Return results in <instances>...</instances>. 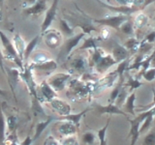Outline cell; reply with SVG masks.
I'll use <instances>...</instances> for the list:
<instances>
[{
    "mask_svg": "<svg viewBox=\"0 0 155 145\" xmlns=\"http://www.w3.org/2000/svg\"><path fill=\"white\" fill-rule=\"evenodd\" d=\"M94 50H95L92 53L91 56V63L95 67L96 71L100 72V74H103L108 69H110V67H113L114 65L118 63L114 59L113 55H104L103 51L99 50V48H94Z\"/></svg>",
    "mask_w": 155,
    "mask_h": 145,
    "instance_id": "1",
    "label": "cell"
},
{
    "mask_svg": "<svg viewBox=\"0 0 155 145\" xmlns=\"http://www.w3.org/2000/svg\"><path fill=\"white\" fill-rule=\"evenodd\" d=\"M0 40H1V44L3 46V55L5 59L11 61L16 64L19 70H23L24 64L21 60V58L18 57V54L16 50V48L14 47V44L9 40V38L3 31L0 30Z\"/></svg>",
    "mask_w": 155,
    "mask_h": 145,
    "instance_id": "2",
    "label": "cell"
},
{
    "mask_svg": "<svg viewBox=\"0 0 155 145\" xmlns=\"http://www.w3.org/2000/svg\"><path fill=\"white\" fill-rule=\"evenodd\" d=\"M88 83V82H87ZM86 82L80 81L79 79H71L69 81V91L68 94L72 93L76 98H84L92 92V88Z\"/></svg>",
    "mask_w": 155,
    "mask_h": 145,
    "instance_id": "3",
    "label": "cell"
},
{
    "mask_svg": "<svg viewBox=\"0 0 155 145\" xmlns=\"http://www.w3.org/2000/svg\"><path fill=\"white\" fill-rule=\"evenodd\" d=\"M70 80H71V75L64 74V72L54 74L47 79L48 83L52 87V89L55 92H60L62 90H64V88L69 83Z\"/></svg>",
    "mask_w": 155,
    "mask_h": 145,
    "instance_id": "4",
    "label": "cell"
},
{
    "mask_svg": "<svg viewBox=\"0 0 155 145\" xmlns=\"http://www.w3.org/2000/svg\"><path fill=\"white\" fill-rule=\"evenodd\" d=\"M38 97L41 103L46 102L48 104L51 100L57 98V92L52 89V87L48 83L47 80H43L38 86Z\"/></svg>",
    "mask_w": 155,
    "mask_h": 145,
    "instance_id": "5",
    "label": "cell"
},
{
    "mask_svg": "<svg viewBox=\"0 0 155 145\" xmlns=\"http://www.w3.org/2000/svg\"><path fill=\"white\" fill-rule=\"evenodd\" d=\"M48 105L51 106L54 112L57 113L58 116H66L68 114H70L72 111L71 105L66 101L61 100L59 98H55L51 100V102H48Z\"/></svg>",
    "mask_w": 155,
    "mask_h": 145,
    "instance_id": "6",
    "label": "cell"
},
{
    "mask_svg": "<svg viewBox=\"0 0 155 145\" xmlns=\"http://www.w3.org/2000/svg\"><path fill=\"white\" fill-rule=\"evenodd\" d=\"M84 35H85V33L81 32L80 34H78L77 36L71 37L70 39H68V40L65 42L64 45H63V47L61 48V51L59 52V55H58V58H61V57L64 58V57L69 56L71 51L74 50L78 45H79L80 41L84 37Z\"/></svg>",
    "mask_w": 155,
    "mask_h": 145,
    "instance_id": "7",
    "label": "cell"
},
{
    "mask_svg": "<svg viewBox=\"0 0 155 145\" xmlns=\"http://www.w3.org/2000/svg\"><path fill=\"white\" fill-rule=\"evenodd\" d=\"M94 108L95 110L98 112L99 114H118V115H122L124 116L125 118H127L128 120L130 119L128 114L125 112L124 110H122L120 108V106L116 105L115 104H110L109 103L107 105H99V104H95L94 105Z\"/></svg>",
    "mask_w": 155,
    "mask_h": 145,
    "instance_id": "8",
    "label": "cell"
},
{
    "mask_svg": "<svg viewBox=\"0 0 155 145\" xmlns=\"http://www.w3.org/2000/svg\"><path fill=\"white\" fill-rule=\"evenodd\" d=\"M55 127H56L57 134L62 138L66 137H70V135H76L78 130H79L75 124L69 122V121H59L55 125Z\"/></svg>",
    "mask_w": 155,
    "mask_h": 145,
    "instance_id": "9",
    "label": "cell"
},
{
    "mask_svg": "<svg viewBox=\"0 0 155 145\" xmlns=\"http://www.w3.org/2000/svg\"><path fill=\"white\" fill-rule=\"evenodd\" d=\"M57 5H58V0H53L51 6L47 10L45 19H44V21L41 25V33L43 35L48 30V28H50V26L51 25L53 19L55 18L56 11H57Z\"/></svg>",
    "mask_w": 155,
    "mask_h": 145,
    "instance_id": "10",
    "label": "cell"
},
{
    "mask_svg": "<svg viewBox=\"0 0 155 145\" xmlns=\"http://www.w3.org/2000/svg\"><path fill=\"white\" fill-rule=\"evenodd\" d=\"M5 71H6V76L8 79V82L10 85V88L12 90V93L15 100H16V94H15V91H16L18 82L21 79V71L17 68H10V67H5Z\"/></svg>",
    "mask_w": 155,
    "mask_h": 145,
    "instance_id": "11",
    "label": "cell"
},
{
    "mask_svg": "<svg viewBox=\"0 0 155 145\" xmlns=\"http://www.w3.org/2000/svg\"><path fill=\"white\" fill-rule=\"evenodd\" d=\"M45 12H47V0H37L33 6L22 10V14L25 17L40 16Z\"/></svg>",
    "mask_w": 155,
    "mask_h": 145,
    "instance_id": "12",
    "label": "cell"
},
{
    "mask_svg": "<svg viewBox=\"0 0 155 145\" xmlns=\"http://www.w3.org/2000/svg\"><path fill=\"white\" fill-rule=\"evenodd\" d=\"M127 18L128 17L123 16V14H119L117 17H113L107 19H95L94 21L97 23H102V24H105V25L114 27L116 30H118V29H120V25L127 21Z\"/></svg>",
    "mask_w": 155,
    "mask_h": 145,
    "instance_id": "13",
    "label": "cell"
},
{
    "mask_svg": "<svg viewBox=\"0 0 155 145\" xmlns=\"http://www.w3.org/2000/svg\"><path fill=\"white\" fill-rule=\"evenodd\" d=\"M89 110H91V108L84 109L79 113H70L66 116H58V117H56V121H69V122H72L73 124H75L78 129H80L81 118L84 117Z\"/></svg>",
    "mask_w": 155,
    "mask_h": 145,
    "instance_id": "14",
    "label": "cell"
},
{
    "mask_svg": "<svg viewBox=\"0 0 155 145\" xmlns=\"http://www.w3.org/2000/svg\"><path fill=\"white\" fill-rule=\"evenodd\" d=\"M45 42L48 47L55 48L60 46L61 36L59 33L54 30H48L45 33Z\"/></svg>",
    "mask_w": 155,
    "mask_h": 145,
    "instance_id": "15",
    "label": "cell"
},
{
    "mask_svg": "<svg viewBox=\"0 0 155 145\" xmlns=\"http://www.w3.org/2000/svg\"><path fill=\"white\" fill-rule=\"evenodd\" d=\"M129 122L131 125L130 128V133H129V137H131V144L130 145H135L137 143L138 139L140 137V125H142L143 122H140V120H138L136 117H134L133 119H129Z\"/></svg>",
    "mask_w": 155,
    "mask_h": 145,
    "instance_id": "16",
    "label": "cell"
},
{
    "mask_svg": "<svg viewBox=\"0 0 155 145\" xmlns=\"http://www.w3.org/2000/svg\"><path fill=\"white\" fill-rule=\"evenodd\" d=\"M30 67L32 68V70L34 71H39V72H51L54 71L57 68V63L54 60H48L46 62L43 63H39V64H34V63H30Z\"/></svg>",
    "mask_w": 155,
    "mask_h": 145,
    "instance_id": "17",
    "label": "cell"
},
{
    "mask_svg": "<svg viewBox=\"0 0 155 145\" xmlns=\"http://www.w3.org/2000/svg\"><path fill=\"white\" fill-rule=\"evenodd\" d=\"M52 121H56V117L51 115V116H48V119L46 121H42V122L37 123L36 128H35V134H34L33 137H32L33 142L41 137V134L44 133V130L47 129V127L52 122Z\"/></svg>",
    "mask_w": 155,
    "mask_h": 145,
    "instance_id": "18",
    "label": "cell"
},
{
    "mask_svg": "<svg viewBox=\"0 0 155 145\" xmlns=\"http://www.w3.org/2000/svg\"><path fill=\"white\" fill-rule=\"evenodd\" d=\"M135 101H136V92L133 91L131 92V94L127 97L125 103L123 105L124 106V111L126 113L130 115H133L134 117L136 116V105H135Z\"/></svg>",
    "mask_w": 155,
    "mask_h": 145,
    "instance_id": "19",
    "label": "cell"
},
{
    "mask_svg": "<svg viewBox=\"0 0 155 145\" xmlns=\"http://www.w3.org/2000/svg\"><path fill=\"white\" fill-rule=\"evenodd\" d=\"M13 44H14V47L18 52V57L21 58V60L23 62L24 51H25V47H26L23 39L19 36L18 34H16V35L13 37Z\"/></svg>",
    "mask_w": 155,
    "mask_h": 145,
    "instance_id": "20",
    "label": "cell"
},
{
    "mask_svg": "<svg viewBox=\"0 0 155 145\" xmlns=\"http://www.w3.org/2000/svg\"><path fill=\"white\" fill-rule=\"evenodd\" d=\"M7 134V123L4 116V111L2 106L0 105V145H3L6 140Z\"/></svg>",
    "mask_w": 155,
    "mask_h": 145,
    "instance_id": "21",
    "label": "cell"
},
{
    "mask_svg": "<svg viewBox=\"0 0 155 145\" xmlns=\"http://www.w3.org/2000/svg\"><path fill=\"white\" fill-rule=\"evenodd\" d=\"M40 40V36L37 35L34 37L32 40L29 42L27 45H26V47H25V51H24V57H23V62H26L28 61L29 58L31 57V55L33 54L34 52V48L36 47V46L38 45V42Z\"/></svg>",
    "mask_w": 155,
    "mask_h": 145,
    "instance_id": "22",
    "label": "cell"
},
{
    "mask_svg": "<svg viewBox=\"0 0 155 145\" xmlns=\"http://www.w3.org/2000/svg\"><path fill=\"white\" fill-rule=\"evenodd\" d=\"M71 67L80 74L84 72L86 70V61L82 56H78L72 60Z\"/></svg>",
    "mask_w": 155,
    "mask_h": 145,
    "instance_id": "23",
    "label": "cell"
},
{
    "mask_svg": "<svg viewBox=\"0 0 155 145\" xmlns=\"http://www.w3.org/2000/svg\"><path fill=\"white\" fill-rule=\"evenodd\" d=\"M113 56L114 59L117 61L118 63H120L121 61H123L125 59H127V56H128V51H127V48L124 47H121L118 46L116 47L114 51H113Z\"/></svg>",
    "mask_w": 155,
    "mask_h": 145,
    "instance_id": "24",
    "label": "cell"
},
{
    "mask_svg": "<svg viewBox=\"0 0 155 145\" xmlns=\"http://www.w3.org/2000/svg\"><path fill=\"white\" fill-rule=\"evenodd\" d=\"M7 123V133L8 134H11L16 132L17 127H18V116L16 114H10L6 119Z\"/></svg>",
    "mask_w": 155,
    "mask_h": 145,
    "instance_id": "25",
    "label": "cell"
},
{
    "mask_svg": "<svg viewBox=\"0 0 155 145\" xmlns=\"http://www.w3.org/2000/svg\"><path fill=\"white\" fill-rule=\"evenodd\" d=\"M123 86H124L123 81H122V80H119V81H118V83L116 84V85L114 87V89L110 91L109 103H110V104H115V102H116V100H117L118 96H119V94H120V92H121V90H122V88H123Z\"/></svg>",
    "mask_w": 155,
    "mask_h": 145,
    "instance_id": "26",
    "label": "cell"
},
{
    "mask_svg": "<svg viewBox=\"0 0 155 145\" xmlns=\"http://www.w3.org/2000/svg\"><path fill=\"white\" fill-rule=\"evenodd\" d=\"M110 118H108L104 127H102L101 129L97 130V137L99 139V145H107L106 134H107V130H108L109 125H110Z\"/></svg>",
    "mask_w": 155,
    "mask_h": 145,
    "instance_id": "27",
    "label": "cell"
},
{
    "mask_svg": "<svg viewBox=\"0 0 155 145\" xmlns=\"http://www.w3.org/2000/svg\"><path fill=\"white\" fill-rule=\"evenodd\" d=\"M153 120H154V116H147V117L143 120V122L142 123L140 128V134H143L144 133L148 132V130L152 128Z\"/></svg>",
    "mask_w": 155,
    "mask_h": 145,
    "instance_id": "28",
    "label": "cell"
},
{
    "mask_svg": "<svg viewBox=\"0 0 155 145\" xmlns=\"http://www.w3.org/2000/svg\"><path fill=\"white\" fill-rule=\"evenodd\" d=\"M143 145H155V127L150 129V130L144 135Z\"/></svg>",
    "mask_w": 155,
    "mask_h": 145,
    "instance_id": "29",
    "label": "cell"
},
{
    "mask_svg": "<svg viewBox=\"0 0 155 145\" xmlns=\"http://www.w3.org/2000/svg\"><path fill=\"white\" fill-rule=\"evenodd\" d=\"M96 137H95V134L92 132H85L81 135V141L85 145H93L96 140Z\"/></svg>",
    "mask_w": 155,
    "mask_h": 145,
    "instance_id": "30",
    "label": "cell"
},
{
    "mask_svg": "<svg viewBox=\"0 0 155 145\" xmlns=\"http://www.w3.org/2000/svg\"><path fill=\"white\" fill-rule=\"evenodd\" d=\"M31 58H32V63H34V64H39V63H43L50 60L48 59L47 55L43 51H37L36 53H33L31 55Z\"/></svg>",
    "mask_w": 155,
    "mask_h": 145,
    "instance_id": "31",
    "label": "cell"
},
{
    "mask_svg": "<svg viewBox=\"0 0 155 145\" xmlns=\"http://www.w3.org/2000/svg\"><path fill=\"white\" fill-rule=\"evenodd\" d=\"M59 26H60V29H61V32L64 34L65 36L70 37V36L73 35V29L69 26V24H68L67 21H64V19H60Z\"/></svg>",
    "mask_w": 155,
    "mask_h": 145,
    "instance_id": "32",
    "label": "cell"
},
{
    "mask_svg": "<svg viewBox=\"0 0 155 145\" xmlns=\"http://www.w3.org/2000/svg\"><path fill=\"white\" fill-rule=\"evenodd\" d=\"M125 86H128L130 88V91L133 92L134 90L138 89L139 87L142 86V82H140V80H138V79H134L133 77L129 76L127 82L125 83Z\"/></svg>",
    "mask_w": 155,
    "mask_h": 145,
    "instance_id": "33",
    "label": "cell"
},
{
    "mask_svg": "<svg viewBox=\"0 0 155 145\" xmlns=\"http://www.w3.org/2000/svg\"><path fill=\"white\" fill-rule=\"evenodd\" d=\"M60 143L61 145H79V139L76 135H70L61 138Z\"/></svg>",
    "mask_w": 155,
    "mask_h": 145,
    "instance_id": "34",
    "label": "cell"
},
{
    "mask_svg": "<svg viewBox=\"0 0 155 145\" xmlns=\"http://www.w3.org/2000/svg\"><path fill=\"white\" fill-rule=\"evenodd\" d=\"M89 48H97L96 40L93 37H89L87 40H85L84 45L80 47V50H89Z\"/></svg>",
    "mask_w": 155,
    "mask_h": 145,
    "instance_id": "35",
    "label": "cell"
},
{
    "mask_svg": "<svg viewBox=\"0 0 155 145\" xmlns=\"http://www.w3.org/2000/svg\"><path fill=\"white\" fill-rule=\"evenodd\" d=\"M143 77L147 80L151 82L155 79V67L151 68V69H148L147 71H145L143 74Z\"/></svg>",
    "mask_w": 155,
    "mask_h": 145,
    "instance_id": "36",
    "label": "cell"
},
{
    "mask_svg": "<svg viewBox=\"0 0 155 145\" xmlns=\"http://www.w3.org/2000/svg\"><path fill=\"white\" fill-rule=\"evenodd\" d=\"M152 91H153V100L150 104L148 105H142V106H138V108H136V111H140L142 110V112H143V111H147L148 110L149 108H153V106L155 105V88L153 87L152 88Z\"/></svg>",
    "mask_w": 155,
    "mask_h": 145,
    "instance_id": "37",
    "label": "cell"
},
{
    "mask_svg": "<svg viewBox=\"0 0 155 145\" xmlns=\"http://www.w3.org/2000/svg\"><path fill=\"white\" fill-rule=\"evenodd\" d=\"M43 145H61V143H60V141H58L54 137L48 135V137L45 139Z\"/></svg>",
    "mask_w": 155,
    "mask_h": 145,
    "instance_id": "38",
    "label": "cell"
},
{
    "mask_svg": "<svg viewBox=\"0 0 155 145\" xmlns=\"http://www.w3.org/2000/svg\"><path fill=\"white\" fill-rule=\"evenodd\" d=\"M121 31H122L123 33L125 34H131L133 32V26L132 24H131L130 22H125L123 23V25L120 27Z\"/></svg>",
    "mask_w": 155,
    "mask_h": 145,
    "instance_id": "39",
    "label": "cell"
},
{
    "mask_svg": "<svg viewBox=\"0 0 155 145\" xmlns=\"http://www.w3.org/2000/svg\"><path fill=\"white\" fill-rule=\"evenodd\" d=\"M137 44H138L137 40H135L134 38L133 39H130V40H128L127 42L125 43V47L126 48H129V50H133L134 47L137 46Z\"/></svg>",
    "mask_w": 155,
    "mask_h": 145,
    "instance_id": "40",
    "label": "cell"
},
{
    "mask_svg": "<svg viewBox=\"0 0 155 145\" xmlns=\"http://www.w3.org/2000/svg\"><path fill=\"white\" fill-rule=\"evenodd\" d=\"M4 55H3V52L0 50V70L3 72V74L6 76V71H5V65H4Z\"/></svg>",
    "mask_w": 155,
    "mask_h": 145,
    "instance_id": "41",
    "label": "cell"
},
{
    "mask_svg": "<svg viewBox=\"0 0 155 145\" xmlns=\"http://www.w3.org/2000/svg\"><path fill=\"white\" fill-rule=\"evenodd\" d=\"M37 2V0H23L22 1V8L23 9H26L33 6L34 4Z\"/></svg>",
    "mask_w": 155,
    "mask_h": 145,
    "instance_id": "42",
    "label": "cell"
},
{
    "mask_svg": "<svg viewBox=\"0 0 155 145\" xmlns=\"http://www.w3.org/2000/svg\"><path fill=\"white\" fill-rule=\"evenodd\" d=\"M145 41H147L149 43H151V42H154L155 41V31L152 32V33H150L149 35L145 38Z\"/></svg>",
    "mask_w": 155,
    "mask_h": 145,
    "instance_id": "43",
    "label": "cell"
},
{
    "mask_svg": "<svg viewBox=\"0 0 155 145\" xmlns=\"http://www.w3.org/2000/svg\"><path fill=\"white\" fill-rule=\"evenodd\" d=\"M0 96H2V97H6V96H7V92L5 91L4 89H1V88H0Z\"/></svg>",
    "mask_w": 155,
    "mask_h": 145,
    "instance_id": "44",
    "label": "cell"
},
{
    "mask_svg": "<svg viewBox=\"0 0 155 145\" xmlns=\"http://www.w3.org/2000/svg\"><path fill=\"white\" fill-rule=\"evenodd\" d=\"M1 18H2V13H1V9H0V21H1Z\"/></svg>",
    "mask_w": 155,
    "mask_h": 145,
    "instance_id": "45",
    "label": "cell"
}]
</instances>
